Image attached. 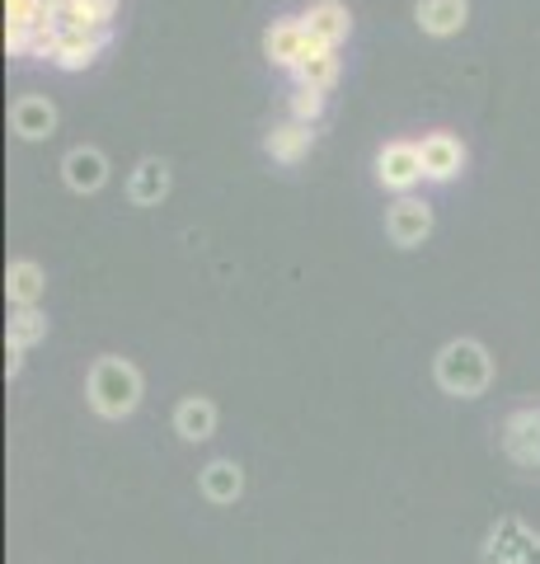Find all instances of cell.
Masks as SVG:
<instances>
[{
    "label": "cell",
    "instance_id": "2e32d148",
    "mask_svg": "<svg viewBox=\"0 0 540 564\" xmlns=\"http://www.w3.org/2000/svg\"><path fill=\"white\" fill-rule=\"evenodd\" d=\"M10 128L20 132L24 141H43V137H52V128H57V109H52L47 99H38V95H24L10 109Z\"/></svg>",
    "mask_w": 540,
    "mask_h": 564
},
{
    "label": "cell",
    "instance_id": "7c38bea8",
    "mask_svg": "<svg viewBox=\"0 0 540 564\" xmlns=\"http://www.w3.org/2000/svg\"><path fill=\"white\" fill-rule=\"evenodd\" d=\"M62 180L71 193H95L109 180V161H103V151H95V147H76V151H66V161H62Z\"/></svg>",
    "mask_w": 540,
    "mask_h": 564
},
{
    "label": "cell",
    "instance_id": "5b68a950",
    "mask_svg": "<svg viewBox=\"0 0 540 564\" xmlns=\"http://www.w3.org/2000/svg\"><path fill=\"white\" fill-rule=\"evenodd\" d=\"M503 452L513 456L521 470H540V404L508 414L503 423Z\"/></svg>",
    "mask_w": 540,
    "mask_h": 564
},
{
    "label": "cell",
    "instance_id": "7402d4cb",
    "mask_svg": "<svg viewBox=\"0 0 540 564\" xmlns=\"http://www.w3.org/2000/svg\"><path fill=\"white\" fill-rule=\"evenodd\" d=\"M52 20L47 0H5V29H38Z\"/></svg>",
    "mask_w": 540,
    "mask_h": 564
},
{
    "label": "cell",
    "instance_id": "484cf974",
    "mask_svg": "<svg viewBox=\"0 0 540 564\" xmlns=\"http://www.w3.org/2000/svg\"><path fill=\"white\" fill-rule=\"evenodd\" d=\"M71 6H80V0H47V10H52V14H62V10H71Z\"/></svg>",
    "mask_w": 540,
    "mask_h": 564
},
{
    "label": "cell",
    "instance_id": "52a82bcc",
    "mask_svg": "<svg viewBox=\"0 0 540 564\" xmlns=\"http://www.w3.org/2000/svg\"><path fill=\"white\" fill-rule=\"evenodd\" d=\"M310 52H316V43H310V33H306L301 20H273L268 24V33H264V57L273 66L296 70V66L310 57Z\"/></svg>",
    "mask_w": 540,
    "mask_h": 564
},
{
    "label": "cell",
    "instance_id": "ac0fdd59",
    "mask_svg": "<svg viewBox=\"0 0 540 564\" xmlns=\"http://www.w3.org/2000/svg\"><path fill=\"white\" fill-rule=\"evenodd\" d=\"M169 193V165L165 161H142L132 174V184H128V198L136 207H155Z\"/></svg>",
    "mask_w": 540,
    "mask_h": 564
},
{
    "label": "cell",
    "instance_id": "4fadbf2b",
    "mask_svg": "<svg viewBox=\"0 0 540 564\" xmlns=\"http://www.w3.org/2000/svg\"><path fill=\"white\" fill-rule=\"evenodd\" d=\"M174 433H179L184 443H207V437L217 433V404L207 395H184L174 404Z\"/></svg>",
    "mask_w": 540,
    "mask_h": 564
},
{
    "label": "cell",
    "instance_id": "3957f363",
    "mask_svg": "<svg viewBox=\"0 0 540 564\" xmlns=\"http://www.w3.org/2000/svg\"><path fill=\"white\" fill-rule=\"evenodd\" d=\"M484 564H540V536L527 522L503 518L484 541Z\"/></svg>",
    "mask_w": 540,
    "mask_h": 564
},
{
    "label": "cell",
    "instance_id": "8fae6325",
    "mask_svg": "<svg viewBox=\"0 0 540 564\" xmlns=\"http://www.w3.org/2000/svg\"><path fill=\"white\" fill-rule=\"evenodd\" d=\"M109 33H113V29H62L57 62H52V66H62V70H85V66H90L99 52H103Z\"/></svg>",
    "mask_w": 540,
    "mask_h": 564
},
{
    "label": "cell",
    "instance_id": "e0dca14e",
    "mask_svg": "<svg viewBox=\"0 0 540 564\" xmlns=\"http://www.w3.org/2000/svg\"><path fill=\"white\" fill-rule=\"evenodd\" d=\"M310 141H316V132L306 128V122H283V128H273L268 137H264V151L273 155V161H283V165H296L301 155L310 151Z\"/></svg>",
    "mask_w": 540,
    "mask_h": 564
},
{
    "label": "cell",
    "instance_id": "7a4b0ae2",
    "mask_svg": "<svg viewBox=\"0 0 540 564\" xmlns=\"http://www.w3.org/2000/svg\"><path fill=\"white\" fill-rule=\"evenodd\" d=\"M85 395H90V410L99 419H128L136 404H142V372L128 358H103L90 367V381H85Z\"/></svg>",
    "mask_w": 540,
    "mask_h": 564
},
{
    "label": "cell",
    "instance_id": "277c9868",
    "mask_svg": "<svg viewBox=\"0 0 540 564\" xmlns=\"http://www.w3.org/2000/svg\"><path fill=\"white\" fill-rule=\"evenodd\" d=\"M376 180L381 188H390V193H414V184L423 180V155H418V141H386L376 155Z\"/></svg>",
    "mask_w": 540,
    "mask_h": 564
},
{
    "label": "cell",
    "instance_id": "5bb4252c",
    "mask_svg": "<svg viewBox=\"0 0 540 564\" xmlns=\"http://www.w3.org/2000/svg\"><path fill=\"white\" fill-rule=\"evenodd\" d=\"M418 29L432 33V39H451V33L465 29V14L470 6L465 0H418Z\"/></svg>",
    "mask_w": 540,
    "mask_h": 564
},
{
    "label": "cell",
    "instance_id": "30bf717a",
    "mask_svg": "<svg viewBox=\"0 0 540 564\" xmlns=\"http://www.w3.org/2000/svg\"><path fill=\"white\" fill-rule=\"evenodd\" d=\"M198 489H202L207 503L231 508L240 494H245V470H240L235 462H225V456H217V462H207V466L198 470Z\"/></svg>",
    "mask_w": 540,
    "mask_h": 564
},
{
    "label": "cell",
    "instance_id": "ba28073f",
    "mask_svg": "<svg viewBox=\"0 0 540 564\" xmlns=\"http://www.w3.org/2000/svg\"><path fill=\"white\" fill-rule=\"evenodd\" d=\"M418 155H423V180H432V184L456 180L465 165V147H461V137H451V132H428L418 141Z\"/></svg>",
    "mask_w": 540,
    "mask_h": 564
},
{
    "label": "cell",
    "instance_id": "ffe728a7",
    "mask_svg": "<svg viewBox=\"0 0 540 564\" xmlns=\"http://www.w3.org/2000/svg\"><path fill=\"white\" fill-rule=\"evenodd\" d=\"M296 85H306V90H329V85L339 80V52L334 47H316L310 57L291 70Z\"/></svg>",
    "mask_w": 540,
    "mask_h": 564
},
{
    "label": "cell",
    "instance_id": "d6986e66",
    "mask_svg": "<svg viewBox=\"0 0 540 564\" xmlns=\"http://www.w3.org/2000/svg\"><path fill=\"white\" fill-rule=\"evenodd\" d=\"M113 14H118V0H80V6L52 14L57 29H113Z\"/></svg>",
    "mask_w": 540,
    "mask_h": 564
},
{
    "label": "cell",
    "instance_id": "cb8c5ba5",
    "mask_svg": "<svg viewBox=\"0 0 540 564\" xmlns=\"http://www.w3.org/2000/svg\"><path fill=\"white\" fill-rule=\"evenodd\" d=\"M5 52L10 57H29V29H5Z\"/></svg>",
    "mask_w": 540,
    "mask_h": 564
},
{
    "label": "cell",
    "instance_id": "d4e9b609",
    "mask_svg": "<svg viewBox=\"0 0 540 564\" xmlns=\"http://www.w3.org/2000/svg\"><path fill=\"white\" fill-rule=\"evenodd\" d=\"M20 367H24V348L5 344V377H20Z\"/></svg>",
    "mask_w": 540,
    "mask_h": 564
},
{
    "label": "cell",
    "instance_id": "603a6c76",
    "mask_svg": "<svg viewBox=\"0 0 540 564\" xmlns=\"http://www.w3.org/2000/svg\"><path fill=\"white\" fill-rule=\"evenodd\" d=\"M324 113V90H306V85H296V95H291V118L296 122H316Z\"/></svg>",
    "mask_w": 540,
    "mask_h": 564
},
{
    "label": "cell",
    "instance_id": "6da1fadb",
    "mask_svg": "<svg viewBox=\"0 0 540 564\" xmlns=\"http://www.w3.org/2000/svg\"><path fill=\"white\" fill-rule=\"evenodd\" d=\"M432 377H438L447 395L480 400L494 386V358L480 339H451L438 348V358H432Z\"/></svg>",
    "mask_w": 540,
    "mask_h": 564
},
{
    "label": "cell",
    "instance_id": "9c48e42d",
    "mask_svg": "<svg viewBox=\"0 0 540 564\" xmlns=\"http://www.w3.org/2000/svg\"><path fill=\"white\" fill-rule=\"evenodd\" d=\"M301 24H306V33H310V43H316V47H334V52H339V43L348 39V29H353L343 0H316V6L301 14Z\"/></svg>",
    "mask_w": 540,
    "mask_h": 564
},
{
    "label": "cell",
    "instance_id": "44dd1931",
    "mask_svg": "<svg viewBox=\"0 0 540 564\" xmlns=\"http://www.w3.org/2000/svg\"><path fill=\"white\" fill-rule=\"evenodd\" d=\"M47 339V315L38 306H20V311H10V329H5V344L10 348H33V344H43Z\"/></svg>",
    "mask_w": 540,
    "mask_h": 564
},
{
    "label": "cell",
    "instance_id": "9a60e30c",
    "mask_svg": "<svg viewBox=\"0 0 540 564\" xmlns=\"http://www.w3.org/2000/svg\"><path fill=\"white\" fill-rule=\"evenodd\" d=\"M43 292H47V278H43V269L33 259H14L5 269V296H10L14 311H20V306H38Z\"/></svg>",
    "mask_w": 540,
    "mask_h": 564
},
{
    "label": "cell",
    "instance_id": "8992f818",
    "mask_svg": "<svg viewBox=\"0 0 540 564\" xmlns=\"http://www.w3.org/2000/svg\"><path fill=\"white\" fill-rule=\"evenodd\" d=\"M432 231V207L423 198H414V193H405V198H395L390 212H386V236L395 245H405V250H414V245H423Z\"/></svg>",
    "mask_w": 540,
    "mask_h": 564
}]
</instances>
